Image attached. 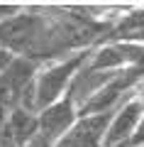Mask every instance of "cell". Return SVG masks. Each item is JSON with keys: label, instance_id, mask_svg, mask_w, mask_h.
Here are the masks:
<instances>
[{"label": "cell", "instance_id": "3957f363", "mask_svg": "<svg viewBox=\"0 0 144 147\" xmlns=\"http://www.w3.org/2000/svg\"><path fill=\"white\" fill-rule=\"evenodd\" d=\"M142 118H144V105L139 103L137 98L129 96L113 115H110L103 147H127L129 142H132L134 132L139 130Z\"/></svg>", "mask_w": 144, "mask_h": 147}, {"label": "cell", "instance_id": "6da1fadb", "mask_svg": "<svg viewBox=\"0 0 144 147\" xmlns=\"http://www.w3.org/2000/svg\"><path fill=\"white\" fill-rule=\"evenodd\" d=\"M88 57H90V49H81V52H71L66 57L44 61L34 74V81L29 86L25 108L39 113V110L49 108L52 103L61 100L71 91L76 76L83 71Z\"/></svg>", "mask_w": 144, "mask_h": 147}, {"label": "cell", "instance_id": "277c9868", "mask_svg": "<svg viewBox=\"0 0 144 147\" xmlns=\"http://www.w3.org/2000/svg\"><path fill=\"white\" fill-rule=\"evenodd\" d=\"M110 115L113 113H103V115H78V120L56 142V147H103Z\"/></svg>", "mask_w": 144, "mask_h": 147}, {"label": "cell", "instance_id": "8fae6325", "mask_svg": "<svg viewBox=\"0 0 144 147\" xmlns=\"http://www.w3.org/2000/svg\"><path fill=\"white\" fill-rule=\"evenodd\" d=\"M142 147H144V145H142Z\"/></svg>", "mask_w": 144, "mask_h": 147}, {"label": "cell", "instance_id": "9c48e42d", "mask_svg": "<svg viewBox=\"0 0 144 147\" xmlns=\"http://www.w3.org/2000/svg\"><path fill=\"white\" fill-rule=\"evenodd\" d=\"M132 98H137V100H139V103H142V105H144V79H142V81H139V84H137V86H134V91H132Z\"/></svg>", "mask_w": 144, "mask_h": 147}, {"label": "cell", "instance_id": "52a82bcc", "mask_svg": "<svg viewBox=\"0 0 144 147\" xmlns=\"http://www.w3.org/2000/svg\"><path fill=\"white\" fill-rule=\"evenodd\" d=\"M142 145H144V118H142V123H139V130L134 132L132 142H129L127 147H142Z\"/></svg>", "mask_w": 144, "mask_h": 147}, {"label": "cell", "instance_id": "8992f818", "mask_svg": "<svg viewBox=\"0 0 144 147\" xmlns=\"http://www.w3.org/2000/svg\"><path fill=\"white\" fill-rule=\"evenodd\" d=\"M22 7L25 5H17V3H0V22L10 20V17L17 15V12H22Z\"/></svg>", "mask_w": 144, "mask_h": 147}, {"label": "cell", "instance_id": "5b68a950", "mask_svg": "<svg viewBox=\"0 0 144 147\" xmlns=\"http://www.w3.org/2000/svg\"><path fill=\"white\" fill-rule=\"evenodd\" d=\"M3 125L7 127V132H10V137L15 140L17 147H27L32 142V137L37 135L39 115H37L34 110L25 108V105H17V108H12V110L5 113Z\"/></svg>", "mask_w": 144, "mask_h": 147}, {"label": "cell", "instance_id": "30bf717a", "mask_svg": "<svg viewBox=\"0 0 144 147\" xmlns=\"http://www.w3.org/2000/svg\"><path fill=\"white\" fill-rule=\"evenodd\" d=\"M3 118H5V115H0V127H3Z\"/></svg>", "mask_w": 144, "mask_h": 147}, {"label": "cell", "instance_id": "ba28073f", "mask_svg": "<svg viewBox=\"0 0 144 147\" xmlns=\"http://www.w3.org/2000/svg\"><path fill=\"white\" fill-rule=\"evenodd\" d=\"M0 147H17V145H15V140L10 137V132H7V127H5V125L0 127Z\"/></svg>", "mask_w": 144, "mask_h": 147}, {"label": "cell", "instance_id": "7a4b0ae2", "mask_svg": "<svg viewBox=\"0 0 144 147\" xmlns=\"http://www.w3.org/2000/svg\"><path fill=\"white\" fill-rule=\"evenodd\" d=\"M39 66H42L39 61L15 57L0 71V115H5L7 110L17 108V105H25L29 86Z\"/></svg>", "mask_w": 144, "mask_h": 147}]
</instances>
